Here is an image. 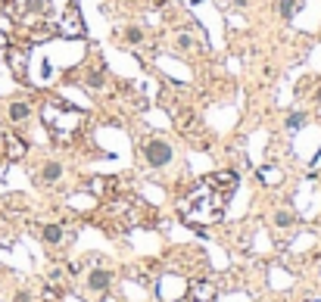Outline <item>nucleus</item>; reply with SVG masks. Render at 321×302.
I'll list each match as a JSON object with an SVG mask.
<instances>
[{"instance_id":"f257e3e1","label":"nucleus","mask_w":321,"mask_h":302,"mask_svg":"<svg viewBox=\"0 0 321 302\" xmlns=\"http://www.w3.org/2000/svg\"><path fill=\"white\" fill-rule=\"evenodd\" d=\"M6 16L16 22V28L31 41L60 38H81L84 22L78 6L72 0H6Z\"/></svg>"},{"instance_id":"a211bd4d","label":"nucleus","mask_w":321,"mask_h":302,"mask_svg":"<svg viewBox=\"0 0 321 302\" xmlns=\"http://www.w3.org/2000/svg\"><path fill=\"white\" fill-rule=\"evenodd\" d=\"M16 302H31V299H28V293H16Z\"/></svg>"},{"instance_id":"aec40b11","label":"nucleus","mask_w":321,"mask_h":302,"mask_svg":"<svg viewBox=\"0 0 321 302\" xmlns=\"http://www.w3.org/2000/svg\"><path fill=\"white\" fill-rule=\"evenodd\" d=\"M190 302H193V299H190Z\"/></svg>"},{"instance_id":"4468645a","label":"nucleus","mask_w":321,"mask_h":302,"mask_svg":"<svg viewBox=\"0 0 321 302\" xmlns=\"http://www.w3.org/2000/svg\"><path fill=\"white\" fill-rule=\"evenodd\" d=\"M293 13H297V0H281V16L284 19H290Z\"/></svg>"},{"instance_id":"dca6fc26","label":"nucleus","mask_w":321,"mask_h":302,"mask_svg":"<svg viewBox=\"0 0 321 302\" xmlns=\"http://www.w3.org/2000/svg\"><path fill=\"white\" fill-rule=\"evenodd\" d=\"M302 122H306V115H299V112H297V115H290V119H287V128H299Z\"/></svg>"},{"instance_id":"ddd939ff","label":"nucleus","mask_w":321,"mask_h":302,"mask_svg":"<svg viewBox=\"0 0 321 302\" xmlns=\"http://www.w3.org/2000/svg\"><path fill=\"white\" fill-rule=\"evenodd\" d=\"M275 221H277V228H290V224H293V221H297V218H293L290 212H284V209H281V212H277V215H275Z\"/></svg>"},{"instance_id":"6e6552de","label":"nucleus","mask_w":321,"mask_h":302,"mask_svg":"<svg viewBox=\"0 0 321 302\" xmlns=\"http://www.w3.org/2000/svg\"><path fill=\"white\" fill-rule=\"evenodd\" d=\"M6 112H10V122H25V119H31V100H28V97L10 100Z\"/></svg>"},{"instance_id":"6ab92c4d","label":"nucleus","mask_w":321,"mask_h":302,"mask_svg":"<svg viewBox=\"0 0 321 302\" xmlns=\"http://www.w3.org/2000/svg\"><path fill=\"white\" fill-rule=\"evenodd\" d=\"M175 302H190V296H187V299H175Z\"/></svg>"},{"instance_id":"f03ea898","label":"nucleus","mask_w":321,"mask_h":302,"mask_svg":"<svg viewBox=\"0 0 321 302\" xmlns=\"http://www.w3.org/2000/svg\"><path fill=\"white\" fill-rule=\"evenodd\" d=\"M234 187H237L234 172L206 174L187 196H181V203H178L181 221L190 224V228H212V224H218L225 209H228V199H231Z\"/></svg>"},{"instance_id":"7ed1b4c3","label":"nucleus","mask_w":321,"mask_h":302,"mask_svg":"<svg viewBox=\"0 0 321 302\" xmlns=\"http://www.w3.org/2000/svg\"><path fill=\"white\" fill-rule=\"evenodd\" d=\"M41 122L47 125L50 137H53L56 144H69L81 128L84 112L69 106V103H63V100H47V103L41 106Z\"/></svg>"},{"instance_id":"f8f14e48","label":"nucleus","mask_w":321,"mask_h":302,"mask_svg":"<svg viewBox=\"0 0 321 302\" xmlns=\"http://www.w3.org/2000/svg\"><path fill=\"white\" fill-rule=\"evenodd\" d=\"M259 178L265 181V184H277V181H281V172H277V169H268V165H265V169H259Z\"/></svg>"},{"instance_id":"f3484780","label":"nucleus","mask_w":321,"mask_h":302,"mask_svg":"<svg viewBox=\"0 0 321 302\" xmlns=\"http://www.w3.org/2000/svg\"><path fill=\"white\" fill-rule=\"evenodd\" d=\"M178 47H181V50H187V47H190V38H187V35H181V38H178Z\"/></svg>"},{"instance_id":"2eb2a0df","label":"nucleus","mask_w":321,"mask_h":302,"mask_svg":"<svg viewBox=\"0 0 321 302\" xmlns=\"http://www.w3.org/2000/svg\"><path fill=\"white\" fill-rule=\"evenodd\" d=\"M125 41H128V44H140V41H143V31H140V28H128V31H125Z\"/></svg>"},{"instance_id":"423d86ee","label":"nucleus","mask_w":321,"mask_h":302,"mask_svg":"<svg viewBox=\"0 0 321 302\" xmlns=\"http://www.w3.org/2000/svg\"><path fill=\"white\" fill-rule=\"evenodd\" d=\"M3 153H6V159H10V162H19V159L28 153V144H25L19 134L6 131V134H3Z\"/></svg>"},{"instance_id":"9b49d317","label":"nucleus","mask_w":321,"mask_h":302,"mask_svg":"<svg viewBox=\"0 0 321 302\" xmlns=\"http://www.w3.org/2000/svg\"><path fill=\"white\" fill-rule=\"evenodd\" d=\"M60 174H63V165L60 162H47L44 165V169H41V184H56V181H60Z\"/></svg>"},{"instance_id":"39448f33","label":"nucleus","mask_w":321,"mask_h":302,"mask_svg":"<svg viewBox=\"0 0 321 302\" xmlns=\"http://www.w3.org/2000/svg\"><path fill=\"white\" fill-rule=\"evenodd\" d=\"M6 60H10V69H13L16 78H28V60H31V53H28V50L6 47Z\"/></svg>"},{"instance_id":"1a4fd4ad","label":"nucleus","mask_w":321,"mask_h":302,"mask_svg":"<svg viewBox=\"0 0 321 302\" xmlns=\"http://www.w3.org/2000/svg\"><path fill=\"white\" fill-rule=\"evenodd\" d=\"M41 240L50 243V246H60L66 240V228L63 224H44V228H41Z\"/></svg>"},{"instance_id":"9d476101","label":"nucleus","mask_w":321,"mask_h":302,"mask_svg":"<svg viewBox=\"0 0 321 302\" xmlns=\"http://www.w3.org/2000/svg\"><path fill=\"white\" fill-rule=\"evenodd\" d=\"M109 280H113V274H109L106 268H94V271L88 274V287L97 290V293H103V290L109 287Z\"/></svg>"},{"instance_id":"0eeeda50","label":"nucleus","mask_w":321,"mask_h":302,"mask_svg":"<svg viewBox=\"0 0 321 302\" xmlns=\"http://www.w3.org/2000/svg\"><path fill=\"white\" fill-rule=\"evenodd\" d=\"M187 296L193 302H215V287L209 280H190L187 283Z\"/></svg>"},{"instance_id":"20e7f679","label":"nucleus","mask_w":321,"mask_h":302,"mask_svg":"<svg viewBox=\"0 0 321 302\" xmlns=\"http://www.w3.org/2000/svg\"><path fill=\"white\" fill-rule=\"evenodd\" d=\"M140 156H143V162L150 165V169H162V165L172 162V147L165 144V140H143V147H140Z\"/></svg>"}]
</instances>
